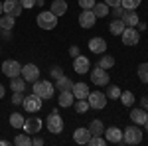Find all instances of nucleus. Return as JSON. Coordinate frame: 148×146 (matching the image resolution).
<instances>
[{
	"instance_id": "c85d7f7f",
	"label": "nucleus",
	"mask_w": 148,
	"mask_h": 146,
	"mask_svg": "<svg viewBox=\"0 0 148 146\" xmlns=\"http://www.w3.org/2000/svg\"><path fill=\"white\" fill-rule=\"evenodd\" d=\"M14 22H16V18H14V16H10V14H4V16L0 18L2 30H12V28H14Z\"/></svg>"
},
{
	"instance_id": "4be33fe9",
	"label": "nucleus",
	"mask_w": 148,
	"mask_h": 146,
	"mask_svg": "<svg viewBox=\"0 0 148 146\" xmlns=\"http://www.w3.org/2000/svg\"><path fill=\"white\" fill-rule=\"evenodd\" d=\"M49 10L53 12L56 16H63V14L67 12V2H65V0H53Z\"/></svg>"
},
{
	"instance_id": "f8f14e48",
	"label": "nucleus",
	"mask_w": 148,
	"mask_h": 146,
	"mask_svg": "<svg viewBox=\"0 0 148 146\" xmlns=\"http://www.w3.org/2000/svg\"><path fill=\"white\" fill-rule=\"evenodd\" d=\"M4 4V14H10L14 18H18L20 14H22V4H20V0H6V2H2Z\"/></svg>"
},
{
	"instance_id": "473e14b6",
	"label": "nucleus",
	"mask_w": 148,
	"mask_h": 146,
	"mask_svg": "<svg viewBox=\"0 0 148 146\" xmlns=\"http://www.w3.org/2000/svg\"><path fill=\"white\" fill-rule=\"evenodd\" d=\"M73 105H75V111H77V112H87L89 109H91L89 101H85V99H77Z\"/></svg>"
},
{
	"instance_id": "4c0bfd02",
	"label": "nucleus",
	"mask_w": 148,
	"mask_h": 146,
	"mask_svg": "<svg viewBox=\"0 0 148 146\" xmlns=\"http://www.w3.org/2000/svg\"><path fill=\"white\" fill-rule=\"evenodd\" d=\"M22 101H24L22 93H14V95H12V103H14V105H22Z\"/></svg>"
},
{
	"instance_id": "a19ab883",
	"label": "nucleus",
	"mask_w": 148,
	"mask_h": 146,
	"mask_svg": "<svg viewBox=\"0 0 148 146\" xmlns=\"http://www.w3.org/2000/svg\"><path fill=\"white\" fill-rule=\"evenodd\" d=\"M105 4H107V6H113V8H116V6H121V0H105Z\"/></svg>"
},
{
	"instance_id": "bb28decb",
	"label": "nucleus",
	"mask_w": 148,
	"mask_h": 146,
	"mask_svg": "<svg viewBox=\"0 0 148 146\" xmlns=\"http://www.w3.org/2000/svg\"><path fill=\"white\" fill-rule=\"evenodd\" d=\"M89 132H91V136H101L103 132H105L103 123H101V121H93V123L89 124Z\"/></svg>"
},
{
	"instance_id": "f704fd0d",
	"label": "nucleus",
	"mask_w": 148,
	"mask_h": 146,
	"mask_svg": "<svg viewBox=\"0 0 148 146\" xmlns=\"http://www.w3.org/2000/svg\"><path fill=\"white\" fill-rule=\"evenodd\" d=\"M121 93H123V91L119 89L116 85H109V89H107V97H111V99H119Z\"/></svg>"
},
{
	"instance_id": "c03bdc74",
	"label": "nucleus",
	"mask_w": 148,
	"mask_h": 146,
	"mask_svg": "<svg viewBox=\"0 0 148 146\" xmlns=\"http://www.w3.org/2000/svg\"><path fill=\"white\" fill-rule=\"evenodd\" d=\"M2 36H4V40H10V30H0Z\"/></svg>"
},
{
	"instance_id": "58836bf2",
	"label": "nucleus",
	"mask_w": 148,
	"mask_h": 146,
	"mask_svg": "<svg viewBox=\"0 0 148 146\" xmlns=\"http://www.w3.org/2000/svg\"><path fill=\"white\" fill-rule=\"evenodd\" d=\"M20 4H22V8H34L36 0H20Z\"/></svg>"
},
{
	"instance_id": "39448f33",
	"label": "nucleus",
	"mask_w": 148,
	"mask_h": 146,
	"mask_svg": "<svg viewBox=\"0 0 148 146\" xmlns=\"http://www.w3.org/2000/svg\"><path fill=\"white\" fill-rule=\"evenodd\" d=\"M22 107H24V109H26L28 112H36V111H40V109H42V97H38L36 93H32V95L24 97Z\"/></svg>"
},
{
	"instance_id": "6e6552de",
	"label": "nucleus",
	"mask_w": 148,
	"mask_h": 146,
	"mask_svg": "<svg viewBox=\"0 0 148 146\" xmlns=\"http://www.w3.org/2000/svg\"><path fill=\"white\" fill-rule=\"evenodd\" d=\"M20 75L26 79V83H34V81L40 79V69L34 63H28V65H22V73Z\"/></svg>"
},
{
	"instance_id": "6ab92c4d",
	"label": "nucleus",
	"mask_w": 148,
	"mask_h": 146,
	"mask_svg": "<svg viewBox=\"0 0 148 146\" xmlns=\"http://www.w3.org/2000/svg\"><path fill=\"white\" fill-rule=\"evenodd\" d=\"M89 138H91L89 128H77V130L73 132V140H75L77 144H87V142H89Z\"/></svg>"
},
{
	"instance_id": "72a5a7b5",
	"label": "nucleus",
	"mask_w": 148,
	"mask_h": 146,
	"mask_svg": "<svg viewBox=\"0 0 148 146\" xmlns=\"http://www.w3.org/2000/svg\"><path fill=\"white\" fill-rule=\"evenodd\" d=\"M138 77L142 83H148V63H140L138 65Z\"/></svg>"
},
{
	"instance_id": "f257e3e1",
	"label": "nucleus",
	"mask_w": 148,
	"mask_h": 146,
	"mask_svg": "<svg viewBox=\"0 0 148 146\" xmlns=\"http://www.w3.org/2000/svg\"><path fill=\"white\" fill-rule=\"evenodd\" d=\"M53 83H49V81H34V87H32V93H36L38 97H42V99H51L53 97Z\"/></svg>"
},
{
	"instance_id": "cd10ccee",
	"label": "nucleus",
	"mask_w": 148,
	"mask_h": 146,
	"mask_svg": "<svg viewBox=\"0 0 148 146\" xmlns=\"http://www.w3.org/2000/svg\"><path fill=\"white\" fill-rule=\"evenodd\" d=\"M114 65V57L113 56H107V53H103L101 59H99V67L103 69H111Z\"/></svg>"
},
{
	"instance_id": "f03ea898",
	"label": "nucleus",
	"mask_w": 148,
	"mask_h": 146,
	"mask_svg": "<svg viewBox=\"0 0 148 146\" xmlns=\"http://www.w3.org/2000/svg\"><path fill=\"white\" fill-rule=\"evenodd\" d=\"M36 22H38V26H40L42 30H53L57 26V16L51 10L49 12H40L38 18H36Z\"/></svg>"
},
{
	"instance_id": "20e7f679",
	"label": "nucleus",
	"mask_w": 148,
	"mask_h": 146,
	"mask_svg": "<svg viewBox=\"0 0 148 146\" xmlns=\"http://www.w3.org/2000/svg\"><path fill=\"white\" fill-rule=\"evenodd\" d=\"M2 73L6 75V77H18L20 73H22V65L16 61V59H6L4 63H2Z\"/></svg>"
},
{
	"instance_id": "3c124183",
	"label": "nucleus",
	"mask_w": 148,
	"mask_h": 146,
	"mask_svg": "<svg viewBox=\"0 0 148 146\" xmlns=\"http://www.w3.org/2000/svg\"><path fill=\"white\" fill-rule=\"evenodd\" d=\"M144 128H146V132H148V121H146V123H144Z\"/></svg>"
},
{
	"instance_id": "0eeeda50",
	"label": "nucleus",
	"mask_w": 148,
	"mask_h": 146,
	"mask_svg": "<svg viewBox=\"0 0 148 146\" xmlns=\"http://www.w3.org/2000/svg\"><path fill=\"white\" fill-rule=\"evenodd\" d=\"M87 101L91 105V109H105L107 107V95L101 91H95V93L87 95Z\"/></svg>"
},
{
	"instance_id": "9b49d317",
	"label": "nucleus",
	"mask_w": 148,
	"mask_h": 146,
	"mask_svg": "<svg viewBox=\"0 0 148 146\" xmlns=\"http://www.w3.org/2000/svg\"><path fill=\"white\" fill-rule=\"evenodd\" d=\"M121 38H123V44L125 45H136L138 40H140V34L134 28H125V32L121 34Z\"/></svg>"
},
{
	"instance_id": "de8ad7c7",
	"label": "nucleus",
	"mask_w": 148,
	"mask_h": 146,
	"mask_svg": "<svg viewBox=\"0 0 148 146\" xmlns=\"http://www.w3.org/2000/svg\"><path fill=\"white\" fill-rule=\"evenodd\" d=\"M4 93H6V89H4V85H0V99L4 97Z\"/></svg>"
},
{
	"instance_id": "79ce46f5",
	"label": "nucleus",
	"mask_w": 148,
	"mask_h": 146,
	"mask_svg": "<svg viewBox=\"0 0 148 146\" xmlns=\"http://www.w3.org/2000/svg\"><path fill=\"white\" fill-rule=\"evenodd\" d=\"M113 10H114V16H116V18L125 14V8H123V6H116V8H113Z\"/></svg>"
},
{
	"instance_id": "1a4fd4ad",
	"label": "nucleus",
	"mask_w": 148,
	"mask_h": 146,
	"mask_svg": "<svg viewBox=\"0 0 148 146\" xmlns=\"http://www.w3.org/2000/svg\"><path fill=\"white\" fill-rule=\"evenodd\" d=\"M42 119H38V117H30V119H26V121H24V132H26V134H36V132H40V128H42Z\"/></svg>"
},
{
	"instance_id": "a18cd8bd",
	"label": "nucleus",
	"mask_w": 148,
	"mask_h": 146,
	"mask_svg": "<svg viewBox=\"0 0 148 146\" xmlns=\"http://www.w3.org/2000/svg\"><path fill=\"white\" fill-rule=\"evenodd\" d=\"M32 144H38V146H40V144H44V140H42V138H34V140H32Z\"/></svg>"
},
{
	"instance_id": "f3484780",
	"label": "nucleus",
	"mask_w": 148,
	"mask_h": 146,
	"mask_svg": "<svg viewBox=\"0 0 148 146\" xmlns=\"http://www.w3.org/2000/svg\"><path fill=\"white\" fill-rule=\"evenodd\" d=\"M71 93H73V97H75V99H87V95H89L91 91H89V87H87L85 83H73Z\"/></svg>"
},
{
	"instance_id": "2f4dec72",
	"label": "nucleus",
	"mask_w": 148,
	"mask_h": 146,
	"mask_svg": "<svg viewBox=\"0 0 148 146\" xmlns=\"http://www.w3.org/2000/svg\"><path fill=\"white\" fill-rule=\"evenodd\" d=\"M121 103L125 105V107H132V103H134V95L130 93V91H125V93H121Z\"/></svg>"
},
{
	"instance_id": "aec40b11",
	"label": "nucleus",
	"mask_w": 148,
	"mask_h": 146,
	"mask_svg": "<svg viewBox=\"0 0 148 146\" xmlns=\"http://www.w3.org/2000/svg\"><path fill=\"white\" fill-rule=\"evenodd\" d=\"M53 87H56L59 93H61V91H69L71 87H73V81H71L69 77H65V75H61V77H57V79H56Z\"/></svg>"
},
{
	"instance_id": "a878e982",
	"label": "nucleus",
	"mask_w": 148,
	"mask_h": 146,
	"mask_svg": "<svg viewBox=\"0 0 148 146\" xmlns=\"http://www.w3.org/2000/svg\"><path fill=\"white\" fill-rule=\"evenodd\" d=\"M93 12H95V16H97V18H105V16L109 14V6H107L105 2H95Z\"/></svg>"
},
{
	"instance_id": "9d476101",
	"label": "nucleus",
	"mask_w": 148,
	"mask_h": 146,
	"mask_svg": "<svg viewBox=\"0 0 148 146\" xmlns=\"http://www.w3.org/2000/svg\"><path fill=\"white\" fill-rule=\"evenodd\" d=\"M91 81L95 83V85H109V73H107V69H103V67H97L91 71Z\"/></svg>"
},
{
	"instance_id": "8fccbe9b",
	"label": "nucleus",
	"mask_w": 148,
	"mask_h": 146,
	"mask_svg": "<svg viewBox=\"0 0 148 146\" xmlns=\"http://www.w3.org/2000/svg\"><path fill=\"white\" fill-rule=\"evenodd\" d=\"M2 12H4V4L0 2V14H2Z\"/></svg>"
},
{
	"instance_id": "a211bd4d",
	"label": "nucleus",
	"mask_w": 148,
	"mask_h": 146,
	"mask_svg": "<svg viewBox=\"0 0 148 146\" xmlns=\"http://www.w3.org/2000/svg\"><path fill=\"white\" fill-rule=\"evenodd\" d=\"M121 20L125 22V26H126V28H134L136 24H140V20H138V14H136L134 10H128V12H125Z\"/></svg>"
},
{
	"instance_id": "7ed1b4c3",
	"label": "nucleus",
	"mask_w": 148,
	"mask_h": 146,
	"mask_svg": "<svg viewBox=\"0 0 148 146\" xmlns=\"http://www.w3.org/2000/svg\"><path fill=\"white\" fill-rule=\"evenodd\" d=\"M142 130L138 126H126V130H123V142L126 144H140L142 142Z\"/></svg>"
},
{
	"instance_id": "ddd939ff",
	"label": "nucleus",
	"mask_w": 148,
	"mask_h": 146,
	"mask_svg": "<svg viewBox=\"0 0 148 146\" xmlns=\"http://www.w3.org/2000/svg\"><path fill=\"white\" fill-rule=\"evenodd\" d=\"M73 69L77 73H87L91 69V63H89V59L85 56H77V57H73Z\"/></svg>"
},
{
	"instance_id": "b1692460",
	"label": "nucleus",
	"mask_w": 148,
	"mask_h": 146,
	"mask_svg": "<svg viewBox=\"0 0 148 146\" xmlns=\"http://www.w3.org/2000/svg\"><path fill=\"white\" fill-rule=\"evenodd\" d=\"M10 89L14 91V93H24V89H26V79L24 77H12V83H10Z\"/></svg>"
},
{
	"instance_id": "dca6fc26",
	"label": "nucleus",
	"mask_w": 148,
	"mask_h": 146,
	"mask_svg": "<svg viewBox=\"0 0 148 146\" xmlns=\"http://www.w3.org/2000/svg\"><path fill=\"white\" fill-rule=\"evenodd\" d=\"M89 49L93 53H105L107 51V42L103 38H91L89 40Z\"/></svg>"
},
{
	"instance_id": "e433bc0d",
	"label": "nucleus",
	"mask_w": 148,
	"mask_h": 146,
	"mask_svg": "<svg viewBox=\"0 0 148 146\" xmlns=\"http://www.w3.org/2000/svg\"><path fill=\"white\" fill-rule=\"evenodd\" d=\"M79 6L83 10H93V6H95V0H79Z\"/></svg>"
},
{
	"instance_id": "37998d69",
	"label": "nucleus",
	"mask_w": 148,
	"mask_h": 146,
	"mask_svg": "<svg viewBox=\"0 0 148 146\" xmlns=\"http://www.w3.org/2000/svg\"><path fill=\"white\" fill-rule=\"evenodd\" d=\"M51 75H53V77H61V75H63V73H61V69H59V67H53V69H51Z\"/></svg>"
},
{
	"instance_id": "603ef678",
	"label": "nucleus",
	"mask_w": 148,
	"mask_h": 146,
	"mask_svg": "<svg viewBox=\"0 0 148 146\" xmlns=\"http://www.w3.org/2000/svg\"><path fill=\"white\" fill-rule=\"evenodd\" d=\"M0 30H2V24H0Z\"/></svg>"
},
{
	"instance_id": "09e8293b",
	"label": "nucleus",
	"mask_w": 148,
	"mask_h": 146,
	"mask_svg": "<svg viewBox=\"0 0 148 146\" xmlns=\"http://www.w3.org/2000/svg\"><path fill=\"white\" fill-rule=\"evenodd\" d=\"M130 2H132V4H134V6H138V4H140V2H142V0H130Z\"/></svg>"
},
{
	"instance_id": "ea45409f",
	"label": "nucleus",
	"mask_w": 148,
	"mask_h": 146,
	"mask_svg": "<svg viewBox=\"0 0 148 146\" xmlns=\"http://www.w3.org/2000/svg\"><path fill=\"white\" fill-rule=\"evenodd\" d=\"M79 53H81V51H79L77 45H71V47H69V56H71V57H77Z\"/></svg>"
},
{
	"instance_id": "423d86ee",
	"label": "nucleus",
	"mask_w": 148,
	"mask_h": 146,
	"mask_svg": "<svg viewBox=\"0 0 148 146\" xmlns=\"http://www.w3.org/2000/svg\"><path fill=\"white\" fill-rule=\"evenodd\" d=\"M47 130H49V132H53V134L63 132V119H61L56 111L47 117Z\"/></svg>"
},
{
	"instance_id": "393cba45",
	"label": "nucleus",
	"mask_w": 148,
	"mask_h": 146,
	"mask_svg": "<svg viewBox=\"0 0 148 146\" xmlns=\"http://www.w3.org/2000/svg\"><path fill=\"white\" fill-rule=\"evenodd\" d=\"M125 22L121 20V18H116V20H113V22L109 24V30H111V34H114V36H121L123 32H125Z\"/></svg>"
},
{
	"instance_id": "7c9ffc66",
	"label": "nucleus",
	"mask_w": 148,
	"mask_h": 146,
	"mask_svg": "<svg viewBox=\"0 0 148 146\" xmlns=\"http://www.w3.org/2000/svg\"><path fill=\"white\" fill-rule=\"evenodd\" d=\"M24 121H26V119H24L20 112H14V114H10V124L14 126V128H22V126H24Z\"/></svg>"
},
{
	"instance_id": "c9c22d12",
	"label": "nucleus",
	"mask_w": 148,
	"mask_h": 146,
	"mask_svg": "<svg viewBox=\"0 0 148 146\" xmlns=\"http://www.w3.org/2000/svg\"><path fill=\"white\" fill-rule=\"evenodd\" d=\"M87 144H91V146H103V144H107V138H101V136H91Z\"/></svg>"
},
{
	"instance_id": "49530a36",
	"label": "nucleus",
	"mask_w": 148,
	"mask_h": 146,
	"mask_svg": "<svg viewBox=\"0 0 148 146\" xmlns=\"http://www.w3.org/2000/svg\"><path fill=\"white\" fill-rule=\"evenodd\" d=\"M142 107H144V109H148V97H144V99H142Z\"/></svg>"
},
{
	"instance_id": "5701e85b",
	"label": "nucleus",
	"mask_w": 148,
	"mask_h": 146,
	"mask_svg": "<svg viewBox=\"0 0 148 146\" xmlns=\"http://www.w3.org/2000/svg\"><path fill=\"white\" fill-rule=\"evenodd\" d=\"M73 103H75V97H73L71 89H69V91H61V93H59V107H71Z\"/></svg>"
},
{
	"instance_id": "4468645a",
	"label": "nucleus",
	"mask_w": 148,
	"mask_h": 146,
	"mask_svg": "<svg viewBox=\"0 0 148 146\" xmlns=\"http://www.w3.org/2000/svg\"><path fill=\"white\" fill-rule=\"evenodd\" d=\"M95 20H97V16H95L93 10H83L81 16H79L81 28H93V26H95Z\"/></svg>"
},
{
	"instance_id": "c756f323",
	"label": "nucleus",
	"mask_w": 148,
	"mask_h": 146,
	"mask_svg": "<svg viewBox=\"0 0 148 146\" xmlns=\"http://www.w3.org/2000/svg\"><path fill=\"white\" fill-rule=\"evenodd\" d=\"M14 144H18V146H30V144H32V136L26 134V132H22V134H18L16 138H14Z\"/></svg>"
},
{
	"instance_id": "412c9836",
	"label": "nucleus",
	"mask_w": 148,
	"mask_h": 146,
	"mask_svg": "<svg viewBox=\"0 0 148 146\" xmlns=\"http://www.w3.org/2000/svg\"><path fill=\"white\" fill-rule=\"evenodd\" d=\"M130 119H132V123H136V124H144L148 121V114L144 109H132L130 111Z\"/></svg>"
},
{
	"instance_id": "2eb2a0df",
	"label": "nucleus",
	"mask_w": 148,
	"mask_h": 146,
	"mask_svg": "<svg viewBox=\"0 0 148 146\" xmlns=\"http://www.w3.org/2000/svg\"><path fill=\"white\" fill-rule=\"evenodd\" d=\"M105 138H107V142H123V130L121 128H116V126H111V128H107L105 130Z\"/></svg>"
}]
</instances>
